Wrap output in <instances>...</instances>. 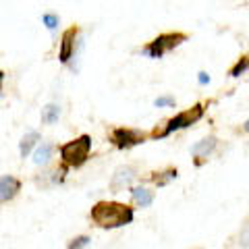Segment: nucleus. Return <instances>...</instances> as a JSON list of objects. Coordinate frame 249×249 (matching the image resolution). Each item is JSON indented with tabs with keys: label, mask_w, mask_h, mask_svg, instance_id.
I'll list each match as a JSON object with an SVG mask.
<instances>
[{
	"label": "nucleus",
	"mask_w": 249,
	"mask_h": 249,
	"mask_svg": "<svg viewBox=\"0 0 249 249\" xmlns=\"http://www.w3.org/2000/svg\"><path fill=\"white\" fill-rule=\"evenodd\" d=\"M135 210L121 201H98L89 212V220L98 229H121L133 222Z\"/></svg>",
	"instance_id": "nucleus-1"
},
{
	"label": "nucleus",
	"mask_w": 249,
	"mask_h": 249,
	"mask_svg": "<svg viewBox=\"0 0 249 249\" xmlns=\"http://www.w3.org/2000/svg\"><path fill=\"white\" fill-rule=\"evenodd\" d=\"M58 152H60V160H62V173H65L67 168H79L89 158L91 137L81 135V137L73 139V142H67L58 147Z\"/></svg>",
	"instance_id": "nucleus-2"
},
{
	"label": "nucleus",
	"mask_w": 249,
	"mask_h": 249,
	"mask_svg": "<svg viewBox=\"0 0 249 249\" xmlns=\"http://www.w3.org/2000/svg\"><path fill=\"white\" fill-rule=\"evenodd\" d=\"M204 112H206V108H204V104H196L193 108H189V110H185V112H178L177 116H173L166 124H164V129H154L152 133H150V137L152 139H164V137H168L170 133H175V131H178V129H187V127H191V124H196L201 116H204Z\"/></svg>",
	"instance_id": "nucleus-3"
},
{
	"label": "nucleus",
	"mask_w": 249,
	"mask_h": 249,
	"mask_svg": "<svg viewBox=\"0 0 249 249\" xmlns=\"http://www.w3.org/2000/svg\"><path fill=\"white\" fill-rule=\"evenodd\" d=\"M187 34H183V31H168V34H162L158 36L156 40H152L150 44L145 46V54L150 58H162L166 52L175 50L177 46H181L183 42H187Z\"/></svg>",
	"instance_id": "nucleus-4"
},
{
	"label": "nucleus",
	"mask_w": 249,
	"mask_h": 249,
	"mask_svg": "<svg viewBox=\"0 0 249 249\" xmlns=\"http://www.w3.org/2000/svg\"><path fill=\"white\" fill-rule=\"evenodd\" d=\"M150 137V133H143L139 129H127V127H116L110 131V142L119 150H131L139 143H145V139Z\"/></svg>",
	"instance_id": "nucleus-5"
},
{
	"label": "nucleus",
	"mask_w": 249,
	"mask_h": 249,
	"mask_svg": "<svg viewBox=\"0 0 249 249\" xmlns=\"http://www.w3.org/2000/svg\"><path fill=\"white\" fill-rule=\"evenodd\" d=\"M77 36H79V27L77 25L65 29V34H62V37H60V52H58V58H60L62 65H67V62L73 58Z\"/></svg>",
	"instance_id": "nucleus-6"
},
{
	"label": "nucleus",
	"mask_w": 249,
	"mask_h": 249,
	"mask_svg": "<svg viewBox=\"0 0 249 249\" xmlns=\"http://www.w3.org/2000/svg\"><path fill=\"white\" fill-rule=\"evenodd\" d=\"M133 178H135V168H131V166H119V168L114 170V175H112L110 189L112 191H121V189H124V187H129Z\"/></svg>",
	"instance_id": "nucleus-7"
},
{
	"label": "nucleus",
	"mask_w": 249,
	"mask_h": 249,
	"mask_svg": "<svg viewBox=\"0 0 249 249\" xmlns=\"http://www.w3.org/2000/svg\"><path fill=\"white\" fill-rule=\"evenodd\" d=\"M216 145H218V139H216L214 135H210V137L201 139L199 143H196V145L191 147V154L197 158V160H196V164H197V166H199L201 162H204V160L208 158L210 154H212V152L216 150Z\"/></svg>",
	"instance_id": "nucleus-8"
},
{
	"label": "nucleus",
	"mask_w": 249,
	"mask_h": 249,
	"mask_svg": "<svg viewBox=\"0 0 249 249\" xmlns=\"http://www.w3.org/2000/svg\"><path fill=\"white\" fill-rule=\"evenodd\" d=\"M21 191V181L19 178H15L11 175H4L2 178H0V199L4 201H11L17 193Z\"/></svg>",
	"instance_id": "nucleus-9"
},
{
	"label": "nucleus",
	"mask_w": 249,
	"mask_h": 249,
	"mask_svg": "<svg viewBox=\"0 0 249 249\" xmlns=\"http://www.w3.org/2000/svg\"><path fill=\"white\" fill-rule=\"evenodd\" d=\"M131 197H133V204L139 208H150L154 201V191L145 189V187H133L131 189Z\"/></svg>",
	"instance_id": "nucleus-10"
},
{
	"label": "nucleus",
	"mask_w": 249,
	"mask_h": 249,
	"mask_svg": "<svg viewBox=\"0 0 249 249\" xmlns=\"http://www.w3.org/2000/svg\"><path fill=\"white\" fill-rule=\"evenodd\" d=\"M177 177H178V170H177V168H166V170H162V173H152L150 181H152L154 185H158V187H164V185H168L170 181H175Z\"/></svg>",
	"instance_id": "nucleus-11"
},
{
	"label": "nucleus",
	"mask_w": 249,
	"mask_h": 249,
	"mask_svg": "<svg viewBox=\"0 0 249 249\" xmlns=\"http://www.w3.org/2000/svg\"><path fill=\"white\" fill-rule=\"evenodd\" d=\"M36 142H40V133H37V131H31V133H27L25 137L21 139V143H19L21 158H25V156L31 152V147L36 145Z\"/></svg>",
	"instance_id": "nucleus-12"
},
{
	"label": "nucleus",
	"mask_w": 249,
	"mask_h": 249,
	"mask_svg": "<svg viewBox=\"0 0 249 249\" xmlns=\"http://www.w3.org/2000/svg\"><path fill=\"white\" fill-rule=\"evenodd\" d=\"M60 119V106L58 104H48L42 110V123L46 124H54Z\"/></svg>",
	"instance_id": "nucleus-13"
},
{
	"label": "nucleus",
	"mask_w": 249,
	"mask_h": 249,
	"mask_svg": "<svg viewBox=\"0 0 249 249\" xmlns=\"http://www.w3.org/2000/svg\"><path fill=\"white\" fill-rule=\"evenodd\" d=\"M50 156H52V145H50V143H42V145L36 150V154H34V162H36L37 166L46 164V162L50 160Z\"/></svg>",
	"instance_id": "nucleus-14"
},
{
	"label": "nucleus",
	"mask_w": 249,
	"mask_h": 249,
	"mask_svg": "<svg viewBox=\"0 0 249 249\" xmlns=\"http://www.w3.org/2000/svg\"><path fill=\"white\" fill-rule=\"evenodd\" d=\"M245 71H249V54H247V56H243V58H239V60H237V65L231 69L229 75H231V77H239V75H243Z\"/></svg>",
	"instance_id": "nucleus-15"
},
{
	"label": "nucleus",
	"mask_w": 249,
	"mask_h": 249,
	"mask_svg": "<svg viewBox=\"0 0 249 249\" xmlns=\"http://www.w3.org/2000/svg\"><path fill=\"white\" fill-rule=\"evenodd\" d=\"M89 243H91L89 237H77V239H73L71 243H69V247H71V249H75V247H88Z\"/></svg>",
	"instance_id": "nucleus-16"
},
{
	"label": "nucleus",
	"mask_w": 249,
	"mask_h": 249,
	"mask_svg": "<svg viewBox=\"0 0 249 249\" xmlns=\"http://www.w3.org/2000/svg\"><path fill=\"white\" fill-rule=\"evenodd\" d=\"M42 21L46 23V27H48V29H56V25H58V17H56V15H44V17H42Z\"/></svg>",
	"instance_id": "nucleus-17"
},
{
	"label": "nucleus",
	"mask_w": 249,
	"mask_h": 249,
	"mask_svg": "<svg viewBox=\"0 0 249 249\" xmlns=\"http://www.w3.org/2000/svg\"><path fill=\"white\" fill-rule=\"evenodd\" d=\"M156 106H175V98H170V96H164V98H158V100H156V102H154Z\"/></svg>",
	"instance_id": "nucleus-18"
},
{
	"label": "nucleus",
	"mask_w": 249,
	"mask_h": 249,
	"mask_svg": "<svg viewBox=\"0 0 249 249\" xmlns=\"http://www.w3.org/2000/svg\"><path fill=\"white\" fill-rule=\"evenodd\" d=\"M197 81H199L201 85L210 83V75H208V73H204V71H201V73H199V77H197Z\"/></svg>",
	"instance_id": "nucleus-19"
},
{
	"label": "nucleus",
	"mask_w": 249,
	"mask_h": 249,
	"mask_svg": "<svg viewBox=\"0 0 249 249\" xmlns=\"http://www.w3.org/2000/svg\"><path fill=\"white\" fill-rule=\"evenodd\" d=\"M243 129H245V131H247V133H249V121H247V123L243 124Z\"/></svg>",
	"instance_id": "nucleus-20"
}]
</instances>
